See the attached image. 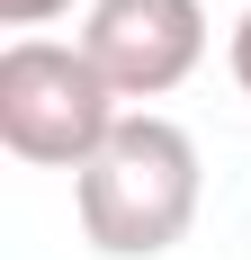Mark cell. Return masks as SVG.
Segmentation results:
<instances>
[{
    "label": "cell",
    "instance_id": "obj_1",
    "mask_svg": "<svg viewBox=\"0 0 251 260\" xmlns=\"http://www.w3.org/2000/svg\"><path fill=\"white\" fill-rule=\"evenodd\" d=\"M72 207L99 260H162L171 242H189L206 207L198 135L162 108H125V126L99 144V161L72 171Z\"/></svg>",
    "mask_w": 251,
    "mask_h": 260
},
{
    "label": "cell",
    "instance_id": "obj_2",
    "mask_svg": "<svg viewBox=\"0 0 251 260\" xmlns=\"http://www.w3.org/2000/svg\"><path fill=\"white\" fill-rule=\"evenodd\" d=\"M125 126V99L81 54V36H9L0 45V144L27 171H90Z\"/></svg>",
    "mask_w": 251,
    "mask_h": 260
},
{
    "label": "cell",
    "instance_id": "obj_3",
    "mask_svg": "<svg viewBox=\"0 0 251 260\" xmlns=\"http://www.w3.org/2000/svg\"><path fill=\"white\" fill-rule=\"evenodd\" d=\"M81 54L108 72L117 99H171L206 63V0H90Z\"/></svg>",
    "mask_w": 251,
    "mask_h": 260
},
{
    "label": "cell",
    "instance_id": "obj_4",
    "mask_svg": "<svg viewBox=\"0 0 251 260\" xmlns=\"http://www.w3.org/2000/svg\"><path fill=\"white\" fill-rule=\"evenodd\" d=\"M63 9H81V0H0V27H18V36H36V27H54Z\"/></svg>",
    "mask_w": 251,
    "mask_h": 260
},
{
    "label": "cell",
    "instance_id": "obj_5",
    "mask_svg": "<svg viewBox=\"0 0 251 260\" xmlns=\"http://www.w3.org/2000/svg\"><path fill=\"white\" fill-rule=\"evenodd\" d=\"M225 63H233V81H242V99H251V9L233 18V36H225Z\"/></svg>",
    "mask_w": 251,
    "mask_h": 260
}]
</instances>
